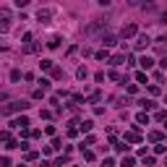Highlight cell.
Instances as JSON below:
<instances>
[{"label": "cell", "instance_id": "obj_35", "mask_svg": "<svg viewBox=\"0 0 167 167\" xmlns=\"http://www.w3.org/2000/svg\"><path fill=\"white\" fill-rule=\"evenodd\" d=\"M18 167H26V165H18Z\"/></svg>", "mask_w": 167, "mask_h": 167}, {"label": "cell", "instance_id": "obj_12", "mask_svg": "<svg viewBox=\"0 0 167 167\" xmlns=\"http://www.w3.org/2000/svg\"><path fill=\"white\" fill-rule=\"evenodd\" d=\"M149 139L154 141V144H159V141H162V130H151V133H149Z\"/></svg>", "mask_w": 167, "mask_h": 167}, {"label": "cell", "instance_id": "obj_11", "mask_svg": "<svg viewBox=\"0 0 167 167\" xmlns=\"http://www.w3.org/2000/svg\"><path fill=\"white\" fill-rule=\"evenodd\" d=\"M50 16H52V11H50V8H45V11H39V21H45V24H47V21H50Z\"/></svg>", "mask_w": 167, "mask_h": 167}, {"label": "cell", "instance_id": "obj_31", "mask_svg": "<svg viewBox=\"0 0 167 167\" xmlns=\"http://www.w3.org/2000/svg\"><path fill=\"white\" fill-rule=\"evenodd\" d=\"M157 120H162V123H165V120H167V112H165V110H159V112H157Z\"/></svg>", "mask_w": 167, "mask_h": 167}, {"label": "cell", "instance_id": "obj_22", "mask_svg": "<svg viewBox=\"0 0 167 167\" xmlns=\"http://www.w3.org/2000/svg\"><path fill=\"white\" fill-rule=\"evenodd\" d=\"M99 99H102V91H94L91 97H89V102H99Z\"/></svg>", "mask_w": 167, "mask_h": 167}, {"label": "cell", "instance_id": "obj_13", "mask_svg": "<svg viewBox=\"0 0 167 167\" xmlns=\"http://www.w3.org/2000/svg\"><path fill=\"white\" fill-rule=\"evenodd\" d=\"M151 65H154V60H151V57H141V68H144V71H149Z\"/></svg>", "mask_w": 167, "mask_h": 167}, {"label": "cell", "instance_id": "obj_4", "mask_svg": "<svg viewBox=\"0 0 167 167\" xmlns=\"http://www.w3.org/2000/svg\"><path fill=\"white\" fill-rule=\"evenodd\" d=\"M11 125H13V128H21V130H24V128H29V118H16V120L11 123Z\"/></svg>", "mask_w": 167, "mask_h": 167}, {"label": "cell", "instance_id": "obj_10", "mask_svg": "<svg viewBox=\"0 0 167 167\" xmlns=\"http://www.w3.org/2000/svg\"><path fill=\"white\" fill-rule=\"evenodd\" d=\"M91 128H94V123H91V120H84V123H81V128H78V130H81V133H89Z\"/></svg>", "mask_w": 167, "mask_h": 167}, {"label": "cell", "instance_id": "obj_21", "mask_svg": "<svg viewBox=\"0 0 167 167\" xmlns=\"http://www.w3.org/2000/svg\"><path fill=\"white\" fill-rule=\"evenodd\" d=\"M57 149H63V141L60 139H52V151H57Z\"/></svg>", "mask_w": 167, "mask_h": 167}, {"label": "cell", "instance_id": "obj_2", "mask_svg": "<svg viewBox=\"0 0 167 167\" xmlns=\"http://www.w3.org/2000/svg\"><path fill=\"white\" fill-rule=\"evenodd\" d=\"M136 32H139V26H136V24H125V26H123V37H125V39L136 37Z\"/></svg>", "mask_w": 167, "mask_h": 167}, {"label": "cell", "instance_id": "obj_28", "mask_svg": "<svg viewBox=\"0 0 167 167\" xmlns=\"http://www.w3.org/2000/svg\"><path fill=\"white\" fill-rule=\"evenodd\" d=\"M102 167H115V162H112L110 157H105V159H102Z\"/></svg>", "mask_w": 167, "mask_h": 167}, {"label": "cell", "instance_id": "obj_19", "mask_svg": "<svg viewBox=\"0 0 167 167\" xmlns=\"http://www.w3.org/2000/svg\"><path fill=\"white\" fill-rule=\"evenodd\" d=\"M110 63H112V65H120V63H125V57H123V55H115Z\"/></svg>", "mask_w": 167, "mask_h": 167}, {"label": "cell", "instance_id": "obj_16", "mask_svg": "<svg viewBox=\"0 0 167 167\" xmlns=\"http://www.w3.org/2000/svg\"><path fill=\"white\" fill-rule=\"evenodd\" d=\"M39 68H42V71H52L55 65H52V60H42V63H39Z\"/></svg>", "mask_w": 167, "mask_h": 167}, {"label": "cell", "instance_id": "obj_7", "mask_svg": "<svg viewBox=\"0 0 167 167\" xmlns=\"http://www.w3.org/2000/svg\"><path fill=\"white\" fill-rule=\"evenodd\" d=\"M8 21H11V11H8V8H3V11H0V24L8 26Z\"/></svg>", "mask_w": 167, "mask_h": 167}, {"label": "cell", "instance_id": "obj_30", "mask_svg": "<svg viewBox=\"0 0 167 167\" xmlns=\"http://www.w3.org/2000/svg\"><path fill=\"white\" fill-rule=\"evenodd\" d=\"M110 78H112V81H123V78H120V73H118V71H110Z\"/></svg>", "mask_w": 167, "mask_h": 167}, {"label": "cell", "instance_id": "obj_9", "mask_svg": "<svg viewBox=\"0 0 167 167\" xmlns=\"http://www.w3.org/2000/svg\"><path fill=\"white\" fill-rule=\"evenodd\" d=\"M139 105L144 107V110H154V107H157L154 102H151V99H139Z\"/></svg>", "mask_w": 167, "mask_h": 167}, {"label": "cell", "instance_id": "obj_3", "mask_svg": "<svg viewBox=\"0 0 167 167\" xmlns=\"http://www.w3.org/2000/svg\"><path fill=\"white\" fill-rule=\"evenodd\" d=\"M141 141V133H139V130H128V133H125V144H139Z\"/></svg>", "mask_w": 167, "mask_h": 167}, {"label": "cell", "instance_id": "obj_23", "mask_svg": "<svg viewBox=\"0 0 167 167\" xmlns=\"http://www.w3.org/2000/svg\"><path fill=\"white\" fill-rule=\"evenodd\" d=\"M18 78H21V71H18V68L11 71V81H18Z\"/></svg>", "mask_w": 167, "mask_h": 167}, {"label": "cell", "instance_id": "obj_1", "mask_svg": "<svg viewBox=\"0 0 167 167\" xmlns=\"http://www.w3.org/2000/svg\"><path fill=\"white\" fill-rule=\"evenodd\" d=\"M26 107H29V102H24V99H16V102L5 105V107H3L0 112H3V115H11V112H24Z\"/></svg>", "mask_w": 167, "mask_h": 167}, {"label": "cell", "instance_id": "obj_15", "mask_svg": "<svg viewBox=\"0 0 167 167\" xmlns=\"http://www.w3.org/2000/svg\"><path fill=\"white\" fill-rule=\"evenodd\" d=\"M115 144V151H128V144L125 141H112Z\"/></svg>", "mask_w": 167, "mask_h": 167}, {"label": "cell", "instance_id": "obj_5", "mask_svg": "<svg viewBox=\"0 0 167 167\" xmlns=\"http://www.w3.org/2000/svg\"><path fill=\"white\" fill-rule=\"evenodd\" d=\"M149 34H144V37H139V42H136V50H144V47H149Z\"/></svg>", "mask_w": 167, "mask_h": 167}, {"label": "cell", "instance_id": "obj_32", "mask_svg": "<svg viewBox=\"0 0 167 167\" xmlns=\"http://www.w3.org/2000/svg\"><path fill=\"white\" fill-rule=\"evenodd\" d=\"M162 24H167V11H165V13H162Z\"/></svg>", "mask_w": 167, "mask_h": 167}, {"label": "cell", "instance_id": "obj_25", "mask_svg": "<svg viewBox=\"0 0 167 167\" xmlns=\"http://www.w3.org/2000/svg\"><path fill=\"white\" fill-rule=\"evenodd\" d=\"M154 151H157V154H165V151H167V146H165V144H157V146H154Z\"/></svg>", "mask_w": 167, "mask_h": 167}, {"label": "cell", "instance_id": "obj_34", "mask_svg": "<svg viewBox=\"0 0 167 167\" xmlns=\"http://www.w3.org/2000/svg\"><path fill=\"white\" fill-rule=\"evenodd\" d=\"M165 128H167V120H165Z\"/></svg>", "mask_w": 167, "mask_h": 167}, {"label": "cell", "instance_id": "obj_8", "mask_svg": "<svg viewBox=\"0 0 167 167\" xmlns=\"http://www.w3.org/2000/svg\"><path fill=\"white\" fill-rule=\"evenodd\" d=\"M136 123H139V125H149V115L146 112H139V115H136Z\"/></svg>", "mask_w": 167, "mask_h": 167}, {"label": "cell", "instance_id": "obj_18", "mask_svg": "<svg viewBox=\"0 0 167 167\" xmlns=\"http://www.w3.org/2000/svg\"><path fill=\"white\" fill-rule=\"evenodd\" d=\"M65 162H68V157H65V154H63V157H57V159H55V165H52V167H63Z\"/></svg>", "mask_w": 167, "mask_h": 167}, {"label": "cell", "instance_id": "obj_17", "mask_svg": "<svg viewBox=\"0 0 167 167\" xmlns=\"http://www.w3.org/2000/svg\"><path fill=\"white\" fill-rule=\"evenodd\" d=\"M76 76H78V78H81V81H84V78H86V76H89V71H86V68H84V65H81V68H78V71H76Z\"/></svg>", "mask_w": 167, "mask_h": 167}, {"label": "cell", "instance_id": "obj_27", "mask_svg": "<svg viewBox=\"0 0 167 167\" xmlns=\"http://www.w3.org/2000/svg\"><path fill=\"white\" fill-rule=\"evenodd\" d=\"M52 78H63V68H52Z\"/></svg>", "mask_w": 167, "mask_h": 167}, {"label": "cell", "instance_id": "obj_20", "mask_svg": "<svg viewBox=\"0 0 167 167\" xmlns=\"http://www.w3.org/2000/svg\"><path fill=\"white\" fill-rule=\"evenodd\" d=\"M81 151H84V159H89V162L94 159V151H91V149H81Z\"/></svg>", "mask_w": 167, "mask_h": 167}, {"label": "cell", "instance_id": "obj_14", "mask_svg": "<svg viewBox=\"0 0 167 167\" xmlns=\"http://www.w3.org/2000/svg\"><path fill=\"white\" fill-rule=\"evenodd\" d=\"M47 47H50V50H57V47H60V37H52V39L47 42Z\"/></svg>", "mask_w": 167, "mask_h": 167}, {"label": "cell", "instance_id": "obj_33", "mask_svg": "<svg viewBox=\"0 0 167 167\" xmlns=\"http://www.w3.org/2000/svg\"><path fill=\"white\" fill-rule=\"evenodd\" d=\"M165 105H167V94H165Z\"/></svg>", "mask_w": 167, "mask_h": 167}, {"label": "cell", "instance_id": "obj_24", "mask_svg": "<svg viewBox=\"0 0 167 167\" xmlns=\"http://www.w3.org/2000/svg\"><path fill=\"white\" fill-rule=\"evenodd\" d=\"M125 91H128V94H136V91H139V86H136V84H128Z\"/></svg>", "mask_w": 167, "mask_h": 167}, {"label": "cell", "instance_id": "obj_6", "mask_svg": "<svg viewBox=\"0 0 167 167\" xmlns=\"http://www.w3.org/2000/svg\"><path fill=\"white\" fill-rule=\"evenodd\" d=\"M115 42H118V37H115V34H107V37H102V45H105V47H112Z\"/></svg>", "mask_w": 167, "mask_h": 167}, {"label": "cell", "instance_id": "obj_29", "mask_svg": "<svg viewBox=\"0 0 167 167\" xmlns=\"http://www.w3.org/2000/svg\"><path fill=\"white\" fill-rule=\"evenodd\" d=\"M94 81H97V84H102V81H105V73H102V71H99V73H94Z\"/></svg>", "mask_w": 167, "mask_h": 167}, {"label": "cell", "instance_id": "obj_26", "mask_svg": "<svg viewBox=\"0 0 167 167\" xmlns=\"http://www.w3.org/2000/svg\"><path fill=\"white\" fill-rule=\"evenodd\" d=\"M120 167H133V159H130V157H125V159L120 162Z\"/></svg>", "mask_w": 167, "mask_h": 167}]
</instances>
